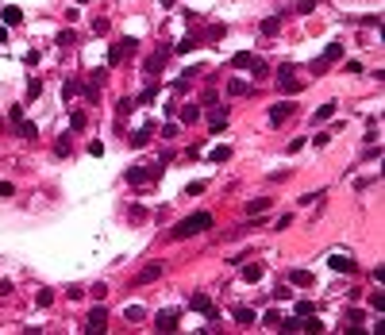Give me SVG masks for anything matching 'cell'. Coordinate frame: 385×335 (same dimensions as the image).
<instances>
[{"label": "cell", "mask_w": 385, "mask_h": 335, "mask_svg": "<svg viewBox=\"0 0 385 335\" xmlns=\"http://www.w3.org/2000/svg\"><path fill=\"white\" fill-rule=\"evenodd\" d=\"M208 228H212V216H208V212H193V216H185V220L174 228V239L201 235V231H208Z\"/></svg>", "instance_id": "obj_1"}, {"label": "cell", "mask_w": 385, "mask_h": 335, "mask_svg": "<svg viewBox=\"0 0 385 335\" xmlns=\"http://www.w3.org/2000/svg\"><path fill=\"white\" fill-rule=\"evenodd\" d=\"M139 50V39H120V43H112L108 46V66H120V62H127V58H131V54Z\"/></svg>", "instance_id": "obj_2"}, {"label": "cell", "mask_w": 385, "mask_h": 335, "mask_svg": "<svg viewBox=\"0 0 385 335\" xmlns=\"http://www.w3.org/2000/svg\"><path fill=\"white\" fill-rule=\"evenodd\" d=\"M158 174H162V162H158V166H131V170H127V181H131V185L135 189H147V185H154V181H158Z\"/></svg>", "instance_id": "obj_3"}, {"label": "cell", "mask_w": 385, "mask_h": 335, "mask_svg": "<svg viewBox=\"0 0 385 335\" xmlns=\"http://www.w3.org/2000/svg\"><path fill=\"white\" fill-rule=\"evenodd\" d=\"M278 85H281V93H300V85H297V66H293V62H281V66H278Z\"/></svg>", "instance_id": "obj_4"}, {"label": "cell", "mask_w": 385, "mask_h": 335, "mask_svg": "<svg viewBox=\"0 0 385 335\" xmlns=\"http://www.w3.org/2000/svg\"><path fill=\"white\" fill-rule=\"evenodd\" d=\"M104 327H108V309H104V304L89 309V316H85V331H89V335H100Z\"/></svg>", "instance_id": "obj_5"}, {"label": "cell", "mask_w": 385, "mask_h": 335, "mask_svg": "<svg viewBox=\"0 0 385 335\" xmlns=\"http://www.w3.org/2000/svg\"><path fill=\"white\" fill-rule=\"evenodd\" d=\"M293 112H297V104H293V100H281V104H270V116H266V120H270V127H281Z\"/></svg>", "instance_id": "obj_6"}, {"label": "cell", "mask_w": 385, "mask_h": 335, "mask_svg": "<svg viewBox=\"0 0 385 335\" xmlns=\"http://www.w3.org/2000/svg\"><path fill=\"white\" fill-rule=\"evenodd\" d=\"M177 324H181V309H162L154 316V327H158V331H174Z\"/></svg>", "instance_id": "obj_7"}, {"label": "cell", "mask_w": 385, "mask_h": 335, "mask_svg": "<svg viewBox=\"0 0 385 335\" xmlns=\"http://www.w3.org/2000/svg\"><path fill=\"white\" fill-rule=\"evenodd\" d=\"M339 58H343V46H339V43H332V46H327V50H324V54H320V58L312 62V70H316V73H324L327 66H332V62H339Z\"/></svg>", "instance_id": "obj_8"}, {"label": "cell", "mask_w": 385, "mask_h": 335, "mask_svg": "<svg viewBox=\"0 0 385 335\" xmlns=\"http://www.w3.org/2000/svg\"><path fill=\"white\" fill-rule=\"evenodd\" d=\"M166 58H170V46H162L154 58H147V62H143V73H147V77H158V73H162V66H166Z\"/></svg>", "instance_id": "obj_9"}, {"label": "cell", "mask_w": 385, "mask_h": 335, "mask_svg": "<svg viewBox=\"0 0 385 335\" xmlns=\"http://www.w3.org/2000/svg\"><path fill=\"white\" fill-rule=\"evenodd\" d=\"M162 270H166L162 262H147V266L139 270V277H135V285H150V282H158V277H162Z\"/></svg>", "instance_id": "obj_10"}, {"label": "cell", "mask_w": 385, "mask_h": 335, "mask_svg": "<svg viewBox=\"0 0 385 335\" xmlns=\"http://www.w3.org/2000/svg\"><path fill=\"white\" fill-rule=\"evenodd\" d=\"M327 266L332 270H339V273H354L359 266H354V258H347V255H327Z\"/></svg>", "instance_id": "obj_11"}, {"label": "cell", "mask_w": 385, "mask_h": 335, "mask_svg": "<svg viewBox=\"0 0 385 335\" xmlns=\"http://www.w3.org/2000/svg\"><path fill=\"white\" fill-rule=\"evenodd\" d=\"M193 312H201V316L216 320V304H212L208 297H201V293H197V297H193Z\"/></svg>", "instance_id": "obj_12"}, {"label": "cell", "mask_w": 385, "mask_h": 335, "mask_svg": "<svg viewBox=\"0 0 385 335\" xmlns=\"http://www.w3.org/2000/svg\"><path fill=\"white\" fill-rule=\"evenodd\" d=\"M224 127H228V108H216V112H212V120H208V131L219 135Z\"/></svg>", "instance_id": "obj_13"}, {"label": "cell", "mask_w": 385, "mask_h": 335, "mask_svg": "<svg viewBox=\"0 0 385 335\" xmlns=\"http://www.w3.org/2000/svg\"><path fill=\"white\" fill-rule=\"evenodd\" d=\"M231 316H235L239 327H251V324H254V312L246 309V304H235V309H231Z\"/></svg>", "instance_id": "obj_14"}, {"label": "cell", "mask_w": 385, "mask_h": 335, "mask_svg": "<svg viewBox=\"0 0 385 335\" xmlns=\"http://www.w3.org/2000/svg\"><path fill=\"white\" fill-rule=\"evenodd\" d=\"M312 282H316V277L308 270H293V273H289V285H297V289H308Z\"/></svg>", "instance_id": "obj_15"}, {"label": "cell", "mask_w": 385, "mask_h": 335, "mask_svg": "<svg viewBox=\"0 0 385 335\" xmlns=\"http://www.w3.org/2000/svg\"><path fill=\"white\" fill-rule=\"evenodd\" d=\"M300 331L320 335V331H324V320H316V312H312V316H300Z\"/></svg>", "instance_id": "obj_16"}, {"label": "cell", "mask_w": 385, "mask_h": 335, "mask_svg": "<svg viewBox=\"0 0 385 335\" xmlns=\"http://www.w3.org/2000/svg\"><path fill=\"white\" fill-rule=\"evenodd\" d=\"M281 31V16H270V19H262V27H258V35H266V39H273Z\"/></svg>", "instance_id": "obj_17"}, {"label": "cell", "mask_w": 385, "mask_h": 335, "mask_svg": "<svg viewBox=\"0 0 385 335\" xmlns=\"http://www.w3.org/2000/svg\"><path fill=\"white\" fill-rule=\"evenodd\" d=\"M150 135H154V127H150V120H147V127L131 131V147H147V143H150Z\"/></svg>", "instance_id": "obj_18"}, {"label": "cell", "mask_w": 385, "mask_h": 335, "mask_svg": "<svg viewBox=\"0 0 385 335\" xmlns=\"http://www.w3.org/2000/svg\"><path fill=\"white\" fill-rule=\"evenodd\" d=\"M266 208H270V197H254V201H246V216H258V212H266Z\"/></svg>", "instance_id": "obj_19"}, {"label": "cell", "mask_w": 385, "mask_h": 335, "mask_svg": "<svg viewBox=\"0 0 385 335\" xmlns=\"http://www.w3.org/2000/svg\"><path fill=\"white\" fill-rule=\"evenodd\" d=\"M0 16H4V27H16L19 19H23V8H16V4H8V8L0 12Z\"/></svg>", "instance_id": "obj_20"}, {"label": "cell", "mask_w": 385, "mask_h": 335, "mask_svg": "<svg viewBox=\"0 0 385 335\" xmlns=\"http://www.w3.org/2000/svg\"><path fill=\"white\" fill-rule=\"evenodd\" d=\"M231 66H235V70H251V66H254V54L251 50H239L235 58H231Z\"/></svg>", "instance_id": "obj_21"}, {"label": "cell", "mask_w": 385, "mask_h": 335, "mask_svg": "<svg viewBox=\"0 0 385 335\" xmlns=\"http://www.w3.org/2000/svg\"><path fill=\"white\" fill-rule=\"evenodd\" d=\"M70 135H58V139H54V150H58V158H70Z\"/></svg>", "instance_id": "obj_22"}, {"label": "cell", "mask_w": 385, "mask_h": 335, "mask_svg": "<svg viewBox=\"0 0 385 335\" xmlns=\"http://www.w3.org/2000/svg\"><path fill=\"white\" fill-rule=\"evenodd\" d=\"M23 97H27V100H39V97H43V81L31 77V81H27V93H23Z\"/></svg>", "instance_id": "obj_23"}, {"label": "cell", "mask_w": 385, "mask_h": 335, "mask_svg": "<svg viewBox=\"0 0 385 335\" xmlns=\"http://www.w3.org/2000/svg\"><path fill=\"white\" fill-rule=\"evenodd\" d=\"M243 282H262V266H258V262L243 266Z\"/></svg>", "instance_id": "obj_24"}, {"label": "cell", "mask_w": 385, "mask_h": 335, "mask_svg": "<svg viewBox=\"0 0 385 335\" xmlns=\"http://www.w3.org/2000/svg\"><path fill=\"white\" fill-rule=\"evenodd\" d=\"M123 316L131 320V324H139V320L147 316V309H143V304H127V309H123Z\"/></svg>", "instance_id": "obj_25"}, {"label": "cell", "mask_w": 385, "mask_h": 335, "mask_svg": "<svg viewBox=\"0 0 385 335\" xmlns=\"http://www.w3.org/2000/svg\"><path fill=\"white\" fill-rule=\"evenodd\" d=\"M181 120H185V124H197V120H201V108H197V104H185L181 108Z\"/></svg>", "instance_id": "obj_26"}, {"label": "cell", "mask_w": 385, "mask_h": 335, "mask_svg": "<svg viewBox=\"0 0 385 335\" xmlns=\"http://www.w3.org/2000/svg\"><path fill=\"white\" fill-rule=\"evenodd\" d=\"M16 131H19V135H23V139H27V143L35 139V124H31V120H19V124H16Z\"/></svg>", "instance_id": "obj_27"}, {"label": "cell", "mask_w": 385, "mask_h": 335, "mask_svg": "<svg viewBox=\"0 0 385 335\" xmlns=\"http://www.w3.org/2000/svg\"><path fill=\"white\" fill-rule=\"evenodd\" d=\"M228 93H231V97H246L251 89H246V81H243V77H235V81L228 85Z\"/></svg>", "instance_id": "obj_28"}, {"label": "cell", "mask_w": 385, "mask_h": 335, "mask_svg": "<svg viewBox=\"0 0 385 335\" xmlns=\"http://www.w3.org/2000/svg\"><path fill=\"white\" fill-rule=\"evenodd\" d=\"M154 97H158V85H147V89L139 93V97H135V104H150Z\"/></svg>", "instance_id": "obj_29"}, {"label": "cell", "mask_w": 385, "mask_h": 335, "mask_svg": "<svg viewBox=\"0 0 385 335\" xmlns=\"http://www.w3.org/2000/svg\"><path fill=\"white\" fill-rule=\"evenodd\" d=\"M35 304H39V309H50V304H54V289H39Z\"/></svg>", "instance_id": "obj_30"}, {"label": "cell", "mask_w": 385, "mask_h": 335, "mask_svg": "<svg viewBox=\"0 0 385 335\" xmlns=\"http://www.w3.org/2000/svg\"><path fill=\"white\" fill-rule=\"evenodd\" d=\"M208 158H212V162H228V158H231V147H216V150H208Z\"/></svg>", "instance_id": "obj_31"}, {"label": "cell", "mask_w": 385, "mask_h": 335, "mask_svg": "<svg viewBox=\"0 0 385 335\" xmlns=\"http://www.w3.org/2000/svg\"><path fill=\"white\" fill-rule=\"evenodd\" d=\"M281 331H300V316H289V320H278Z\"/></svg>", "instance_id": "obj_32"}, {"label": "cell", "mask_w": 385, "mask_h": 335, "mask_svg": "<svg viewBox=\"0 0 385 335\" xmlns=\"http://www.w3.org/2000/svg\"><path fill=\"white\" fill-rule=\"evenodd\" d=\"M85 100H89V104H96V100H100V85L89 81V85H85Z\"/></svg>", "instance_id": "obj_33"}, {"label": "cell", "mask_w": 385, "mask_h": 335, "mask_svg": "<svg viewBox=\"0 0 385 335\" xmlns=\"http://www.w3.org/2000/svg\"><path fill=\"white\" fill-rule=\"evenodd\" d=\"M370 309H377V312L385 309V293H381V289H377V293H370Z\"/></svg>", "instance_id": "obj_34"}, {"label": "cell", "mask_w": 385, "mask_h": 335, "mask_svg": "<svg viewBox=\"0 0 385 335\" xmlns=\"http://www.w3.org/2000/svg\"><path fill=\"white\" fill-rule=\"evenodd\" d=\"M332 112H335V100H332V104H320V108H316V120H332Z\"/></svg>", "instance_id": "obj_35"}, {"label": "cell", "mask_w": 385, "mask_h": 335, "mask_svg": "<svg viewBox=\"0 0 385 335\" xmlns=\"http://www.w3.org/2000/svg\"><path fill=\"white\" fill-rule=\"evenodd\" d=\"M312 312H316L312 300H297V316H312Z\"/></svg>", "instance_id": "obj_36"}, {"label": "cell", "mask_w": 385, "mask_h": 335, "mask_svg": "<svg viewBox=\"0 0 385 335\" xmlns=\"http://www.w3.org/2000/svg\"><path fill=\"white\" fill-rule=\"evenodd\" d=\"M77 93H81V81H77V77H70V81H66V97L73 100V97H77Z\"/></svg>", "instance_id": "obj_37"}, {"label": "cell", "mask_w": 385, "mask_h": 335, "mask_svg": "<svg viewBox=\"0 0 385 335\" xmlns=\"http://www.w3.org/2000/svg\"><path fill=\"white\" fill-rule=\"evenodd\" d=\"M85 124H89V120H85V112H73V124H70L73 131H85Z\"/></svg>", "instance_id": "obj_38"}, {"label": "cell", "mask_w": 385, "mask_h": 335, "mask_svg": "<svg viewBox=\"0 0 385 335\" xmlns=\"http://www.w3.org/2000/svg\"><path fill=\"white\" fill-rule=\"evenodd\" d=\"M347 324L359 327V324H362V309H350V312H347Z\"/></svg>", "instance_id": "obj_39"}, {"label": "cell", "mask_w": 385, "mask_h": 335, "mask_svg": "<svg viewBox=\"0 0 385 335\" xmlns=\"http://www.w3.org/2000/svg\"><path fill=\"white\" fill-rule=\"evenodd\" d=\"M73 39H77L73 31H58V46H73Z\"/></svg>", "instance_id": "obj_40"}, {"label": "cell", "mask_w": 385, "mask_h": 335, "mask_svg": "<svg viewBox=\"0 0 385 335\" xmlns=\"http://www.w3.org/2000/svg\"><path fill=\"white\" fill-rule=\"evenodd\" d=\"M201 100H204L208 108H216V104H219V93H212V89H208V93H201Z\"/></svg>", "instance_id": "obj_41"}, {"label": "cell", "mask_w": 385, "mask_h": 335, "mask_svg": "<svg viewBox=\"0 0 385 335\" xmlns=\"http://www.w3.org/2000/svg\"><path fill=\"white\" fill-rule=\"evenodd\" d=\"M93 35H108V19H93Z\"/></svg>", "instance_id": "obj_42"}, {"label": "cell", "mask_w": 385, "mask_h": 335, "mask_svg": "<svg viewBox=\"0 0 385 335\" xmlns=\"http://www.w3.org/2000/svg\"><path fill=\"white\" fill-rule=\"evenodd\" d=\"M251 73H254V77H266V73H270V70H266V62H258V58H254V66H251Z\"/></svg>", "instance_id": "obj_43"}, {"label": "cell", "mask_w": 385, "mask_h": 335, "mask_svg": "<svg viewBox=\"0 0 385 335\" xmlns=\"http://www.w3.org/2000/svg\"><path fill=\"white\" fill-rule=\"evenodd\" d=\"M193 46H197V39H181V43H177V54H189Z\"/></svg>", "instance_id": "obj_44"}, {"label": "cell", "mask_w": 385, "mask_h": 335, "mask_svg": "<svg viewBox=\"0 0 385 335\" xmlns=\"http://www.w3.org/2000/svg\"><path fill=\"white\" fill-rule=\"evenodd\" d=\"M89 154H93V158H100V154H104V143L93 139V143H89Z\"/></svg>", "instance_id": "obj_45"}, {"label": "cell", "mask_w": 385, "mask_h": 335, "mask_svg": "<svg viewBox=\"0 0 385 335\" xmlns=\"http://www.w3.org/2000/svg\"><path fill=\"white\" fill-rule=\"evenodd\" d=\"M204 189H208V181H193V185H189V193H193V197H201Z\"/></svg>", "instance_id": "obj_46"}, {"label": "cell", "mask_w": 385, "mask_h": 335, "mask_svg": "<svg viewBox=\"0 0 385 335\" xmlns=\"http://www.w3.org/2000/svg\"><path fill=\"white\" fill-rule=\"evenodd\" d=\"M312 8H316V0H300V4H297V12H300V16H308Z\"/></svg>", "instance_id": "obj_47"}, {"label": "cell", "mask_w": 385, "mask_h": 335, "mask_svg": "<svg viewBox=\"0 0 385 335\" xmlns=\"http://www.w3.org/2000/svg\"><path fill=\"white\" fill-rule=\"evenodd\" d=\"M12 293V282H0V297H8Z\"/></svg>", "instance_id": "obj_48"}, {"label": "cell", "mask_w": 385, "mask_h": 335, "mask_svg": "<svg viewBox=\"0 0 385 335\" xmlns=\"http://www.w3.org/2000/svg\"><path fill=\"white\" fill-rule=\"evenodd\" d=\"M174 4H177V0H162V8H174Z\"/></svg>", "instance_id": "obj_49"}]
</instances>
